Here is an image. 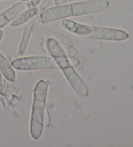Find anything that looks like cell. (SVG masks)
I'll return each instance as SVG.
<instances>
[{"instance_id":"obj_11","label":"cell","mask_w":133,"mask_h":147,"mask_svg":"<svg viewBox=\"0 0 133 147\" xmlns=\"http://www.w3.org/2000/svg\"><path fill=\"white\" fill-rule=\"evenodd\" d=\"M34 24H35V20L32 19V20H30L27 23L26 25H25L24 33H23L22 40L20 45L19 53L20 55H24L25 52V50L27 49L28 42H29V40L30 38L31 34L33 27H34Z\"/></svg>"},{"instance_id":"obj_13","label":"cell","mask_w":133,"mask_h":147,"mask_svg":"<svg viewBox=\"0 0 133 147\" xmlns=\"http://www.w3.org/2000/svg\"><path fill=\"white\" fill-rule=\"evenodd\" d=\"M51 0H41L40 1V4L39 7V10L40 11H44V10L46 9L48 5L50 3Z\"/></svg>"},{"instance_id":"obj_15","label":"cell","mask_w":133,"mask_h":147,"mask_svg":"<svg viewBox=\"0 0 133 147\" xmlns=\"http://www.w3.org/2000/svg\"><path fill=\"white\" fill-rule=\"evenodd\" d=\"M67 1L68 0H54V3L56 6L62 5L66 3Z\"/></svg>"},{"instance_id":"obj_4","label":"cell","mask_w":133,"mask_h":147,"mask_svg":"<svg viewBox=\"0 0 133 147\" xmlns=\"http://www.w3.org/2000/svg\"><path fill=\"white\" fill-rule=\"evenodd\" d=\"M12 66L17 70L33 71L57 67V64L53 57L33 56L19 58L11 62Z\"/></svg>"},{"instance_id":"obj_14","label":"cell","mask_w":133,"mask_h":147,"mask_svg":"<svg viewBox=\"0 0 133 147\" xmlns=\"http://www.w3.org/2000/svg\"><path fill=\"white\" fill-rule=\"evenodd\" d=\"M45 113H44V117H43V124H44L45 126H49L50 123V118L49 113L47 110H45Z\"/></svg>"},{"instance_id":"obj_17","label":"cell","mask_w":133,"mask_h":147,"mask_svg":"<svg viewBox=\"0 0 133 147\" xmlns=\"http://www.w3.org/2000/svg\"><path fill=\"white\" fill-rule=\"evenodd\" d=\"M41 0H31V5L33 7H35L36 5H37L38 4L40 3Z\"/></svg>"},{"instance_id":"obj_20","label":"cell","mask_w":133,"mask_h":147,"mask_svg":"<svg viewBox=\"0 0 133 147\" xmlns=\"http://www.w3.org/2000/svg\"><path fill=\"white\" fill-rule=\"evenodd\" d=\"M0 10H1V3H0Z\"/></svg>"},{"instance_id":"obj_8","label":"cell","mask_w":133,"mask_h":147,"mask_svg":"<svg viewBox=\"0 0 133 147\" xmlns=\"http://www.w3.org/2000/svg\"><path fill=\"white\" fill-rule=\"evenodd\" d=\"M33 31L38 37L42 39L45 40L48 39H55L57 40L60 43H62V44L72 45V42L68 37L58 34L57 32L45 29V28L39 26H34L33 29Z\"/></svg>"},{"instance_id":"obj_7","label":"cell","mask_w":133,"mask_h":147,"mask_svg":"<svg viewBox=\"0 0 133 147\" xmlns=\"http://www.w3.org/2000/svg\"><path fill=\"white\" fill-rule=\"evenodd\" d=\"M33 6L31 1L19 2L0 14V29Z\"/></svg>"},{"instance_id":"obj_5","label":"cell","mask_w":133,"mask_h":147,"mask_svg":"<svg viewBox=\"0 0 133 147\" xmlns=\"http://www.w3.org/2000/svg\"><path fill=\"white\" fill-rule=\"evenodd\" d=\"M70 5L72 16H81L103 11L109 6V2L107 0H90Z\"/></svg>"},{"instance_id":"obj_6","label":"cell","mask_w":133,"mask_h":147,"mask_svg":"<svg viewBox=\"0 0 133 147\" xmlns=\"http://www.w3.org/2000/svg\"><path fill=\"white\" fill-rule=\"evenodd\" d=\"M72 16L71 5H62L52 7L43 11L41 14V22L43 24L53 22L66 18Z\"/></svg>"},{"instance_id":"obj_1","label":"cell","mask_w":133,"mask_h":147,"mask_svg":"<svg viewBox=\"0 0 133 147\" xmlns=\"http://www.w3.org/2000/svg\"><path fill=\"white\" fill-rule=\"evenodd\" d=\"M42 47L54 58L73 90L81 97H87L89 94L88 88L71 64L61 43L55 39H48L42 43Z\"/></svg>"},{"instance_id":"obj_16","label":"cell","mask_w":133,"mask_h":147,"mask_svg":"<svg viewBox=\"0 0 133 147\" xmlns=\"http://www.w3.org/2000/svg\"><path fill=\"white\" fill-rule=\"evenodd\" d=\"M70 62L71 63V64L73 65V66H77V65L79 64V61L77 59H74L73 58H70Z\"/></svg>"},{"instance_id":"obj_19","label":"cell","mask_w":133,"mask_h":147,"mask_svg":"<svg viewBox=\"0 0 133 147\" xmlns=\"http://www.w3.org/2000/svg\"><path fill=\"white\" fill-rule=\"evenodd\" d=\"M20 1H28L29 0H20Z\"/></svg>"},{"instance_id":"obj_12","label":"cell","mask_w":133,"mask_h":147,"mask_svg":"<svg viewBox=\"0 0 133 147\" xmlns=\"http://www.w3.org/2000/svg\"><path fill=\"white\" fill-rule=\"evenodd\" d=\"M62 46L68 58H74L76 57L77 55V51L75 48L73 47L72 45L63 44V45H62Z\"/></svg>"},{"instance_id":"obj_9","label":"cell","mask_w":133,"mask_h":147,"mask_svg":"<svg viewBox=\"0 0 133 147\" xmlns=\"http://www.w3.org/2000/svg\"><path fill=\"white\" fill-rule=\"evenodd\" d=\"M0 71L7 80L14 82L16 80V73L7 58L0 53Z\"/></svg>"},{"instance_id":"obj_18","label":"cell","mask_w":133,"mask_h":147,"mask_svg":"<svg viewBox=\"0 0 133 147\" xmlns=\"http://www.w3.org/2000/svg\"><path fill=\"white\" fill-rule=\"evenodd\" d=\"M2 38H3V31L0 30V42H1Z\"/></svg>"},{"instance_id":"obj_10","label":"cell","mask_w":133,"mask_h":147,"mask_svg":"<svg viewBox=\"0 0 133 147\" xmlns=\"http://www.w3.org/2000/svg\"><path fill=\"white\" fill-rule=\"evenodd\" d=\"M39 12V9L37 7H31V8L27 10L26 11L23 12L20 16L16 18L11 24V27H17L20 25L25 24L31 20L33 18H34L35 16L38 14Z\"/></svg>"},{"instance_id":"obj_3","label":"cell","mask_w":133,"mask_h":147,"mask_svg":"<svg viewBox=\"0 0 133 147\" xmlns=\"http://www.w3.org/2000/svg\"><path fill=\"white\" fill-rule=\"evenodd\" d=\"M48 86V81L40 80L36 84L33 92L30 132L35 140L39 139L42 134Z\"/></svg>"},{"instance_id":"obj_2","label":"cell","mask_w":133,"mask_h":147,"mask_svg":"<svg viewBox=\"0 0 133 147\" xmlns=\"http://www.w3.org/2000/svg\"><path fill=\"white\" fill-rule=\"evenodd\" d=\"M62 25L68 31L86 39L123 41L129 37L127 32L121 29L91 26L66 18L62 20Z\"/></svg>"}]
</instances>
